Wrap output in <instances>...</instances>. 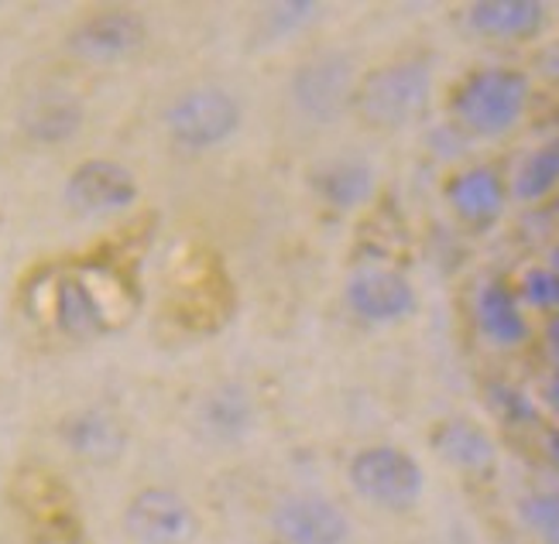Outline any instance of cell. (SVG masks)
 Returning <instances> with one entry per match:
<instances>
[{"label":"cell","instance_id":"obj_7","mask_svg":"<svg viewBox=\"0 0 559 544\" xmlns=\"http://www.w3.org/2000/svg\"><path fill=\"white\" fill-rule=\"evenodd\" d=\"M240 100L224 86H197L176 96L165 110V131L186 152H210L240 128Z\"/></svg>","mask_w":559,"mask_h":544},{"label":"cell","instance_id":"obj_12","mask_svg":"<svg viewBox=\"0 0 559 544\" xmlns=\"http://www.w3.org/2000/svg\"><path fill=\"white\" fill-rule=\"evenodd\" d=\"M124 528L138 544H186L197 521L176 489L144 486L124 507Z\"/></svg>","mask_w":559,"mask_h":544},{"label":"cell","instance_id":"obj_15","mask_svg":"<svg viewBox=\"0 0 559 544\" xmlns=\"http://www.w3.org/2000/svg\"><path fill=\"white\" fill-rule=\"evenodd\" d=\"M447 203L467 222H491L504 209V182L498 171L471 165L460 168L447 182Z\"/></svg>","mask_w":559,"mask_h":544},{"label":"cell","instance_id":"obj_18","mask_svg":"<svg viewBox=\"0 0 559 544\" xmlns=\"http://www.w3.org/2000/svg\"><path fill=\"white\" fill-rule=\"evenodd\" d=\"M474 315H477V329L488 336L495 346H519L528 336L522 305L504 285H484L474 299Z\"/></svg>","mask_w":559,"mask_h":544},{"label":"cell","instance_id":"obj_4","mask_svg":"<svg viewBox=\"0 0 559 544\" xmlns=\"http://www.w3.org/2000/svg\"><path fill=\"white\" fill-rule=\"evenodd\" d=\"M432 93V72L423 59H399L378 65L368 76H360L354 93V110L364 123L381 131L405 128L416 120Z\"/></svg>","mask_w":559,"mask_h":544},{"label":"cell","instance_id":"obj_2","mask_svg":"<svg viewBox=\"0 0 559 544\" xmlns=\"http://www.w3.org/2000/svg\"><path fill=\"white\" fill-rule=\"evenodd\" d=\"M0 504L21 544H90L83 497L56 462L17 459L4 476Z\"/></svg>","mask_w":559,"mask_h":544},{"label":"cell","instance_id":"obj_14","mask_svg":"<svg viewBox=\"0 0 559 544\" xmlns=\"http://www.w3.org/2000/svg\"><path fill=\"white\" fill-rule=\"evenodd\" d=\"M546 8L539 0H480L467 8L471 32L495 38V41H515L528 38L543 28Z\"/></svg>","mask_w":559,"mask_h":544},{"label":"cell","instance_id":"obj_11","mask_svg":"<svg viewBox=\"0 0 559 544\" xmlns=\"http://www.w3.org/2000/svg\"><path fill=\"white\" fill-rule=\"evenodd\" d=\"M278 544H347L350 521L333 500L316 493H292L272 510Z\"/></svg>","mask_w":559,"mask_h":544},{"label":"cell","instance_id":"obj_9","mask_svg":"<svg viewBox=\"0 0 559 544\" xmlns=\"http://www.w3.org/2000/svg\"><path fill=\"white\" fill-rule=\"evenodd\" d=\"M66 206L80 216H128L138 206V179L114 158H83L62 182Z\"/></svg>","mask_w":559,"mask_h":544},{"label":"cell","instance_id":"obj_8","mask_svg":"<svg viewBox=\"0 0 559 544\" xmlns=\"http://www.w3.org/2000/svg\"><path fill=\"white\" fill-rule=\"evenodd\" d=\"M350 486L384 510H405L419 504L426 473L402 445H368L350 459Z\"/></svg>","mask_w":559,"mask_h":544},{"label":"cell","instance_id":"obj_6","mask_svg":"<svg viewBox=\"0 0 559 544\" xmlns=\"http://www.w3.org/2000/svg\"><path fill=\"white\" fill-rule=\"evenodd\" d=\"M148 41V24L128 4L83 8L66 32V52L86 65H117Z\"/></svg>","mask_w":559,"mask_h":544},{"label":"cell","instance_id":"obj_20","mask_svg":"<svg viewBox=\"0 0 559 544\" xmlns=\"http://www.w3.org/2000/svg\"><path fill=\"white\" fill-rule=\"evenodd\" d=\"M556 185H559V137L546 141L522 161L519 176H515V195L532 203V200L549 195Z\"/></svg>","mask_w":559,"mask_h":544},{"label":"cell","instance_id":"obj_25","mask_svg":"<svg viewBox=\"0 0 559 544\" xmlns=\"http://www.w3.org/2000/svg\"><path fill=\"white\" fill-rule=\"evenodd\" d=\"M552 398H556V404H559V380H556V387H552Z\"/></svg>","mask_w":559,"mask_h":544},{"label":"cell","instance_id":"obj_16","mask_svg":"<svg viewBox=\"0 0 559 544\" xmlns=\"http://www.w3.org/2000/svg\"><path fill=\"white\" fill-rule=\"evenodd\" d=\"M83 120L86 113L80 100H72L66 93H48L38 96L35 104H28V110L21 117V131L38 147H59L80 134Z\"/></svg>","mask_w":559,"mask_h":544},{"label":"cell","instance_id":"obj_23","mask_svg":"<svg viewBox=\"0 0 559 544\" xmlns=\"http://www.w3.org/2000/svg\"><path fill=\"white\" fill-rule=\"evenodd\" d=\"M522 299L532 309H559V270L556 267H532L522 278Z\"/></svg>","mask_w":559,"mask_h":544},{"label":"cell","instance_id":"obj_17","mask_svg":"<svg viewBox=\"0 0 559 544\" xmlns=\"http://www.w3.org/2000/svg\"><path fill=\"white\" fill-rule=\"evenodd\" d=\"M62 442L76 456L104 462L124 449V432H120L117 418L104 408H83L62 422Z\"/></svg>","mask_w":559,"mask_h":544},{"label":"cell","instance_id":"obj_22","mask_svg":"<svg viewBox=\"0 0 559 544\" xmlns=\"http://www.w3.org/2000/svg\"><path fill=\"white\" fill-rule=\"evenodd\" d=\"M519 513H522V524L543 537L546 544H559V497L552 493H532L519 504Z\"/></svg>","mask_w":559,"mask_h":544},{"label":"cell","instance_id":"obj_24","mask_svg":"<svg viewBox=\"0 0 559 544\" xmlns=\"http://www.w3.org/2000/svg\"><path fill=\"white\" fill-rule=\"evenodd\" d=\"M549 452H552V459L559 462V432H556V435L549 438Z\"/></svg>","mask_w":559,"mask_h":544},{"label":"cell","instance_id":"obj_26","mask_svg":"<svg viewBox=\"0 0 559 544\" xmlns=\"http://www.w3.org/2000/svg\"><path fill=\"white\" fill-rule=\"evenodd\" d=\"M556 270H559V251H556Z\"/></svg>","mask_w":559,"mask_h":544},{"label":"cell","instance_id":"obj_27","mask_svg":"<svg viewBox=\"0 0 559 544\" xmlns=\"http://www.w3.org/2000/svg\"><path fill=\"white\" fill-rule=\"evenodd\" d=\"M0 222H4V213H0Z\"/></svg>","mask_w":559,"mask_h":544},{"label":"cell","instance_id":"obj_10","mask_svg":"<svg viewBox=\"0 0 559 544\" xmlns=\"http://www.w3.org/2000/svg\"><path fill=\"white\" fill-rule=\"evenodd\" d=\"M344 294L357 318L378 323V326L402 323V318L416 309V288H412V281L395 267H378V264L357 267Z\"/></svg>","mask_w":559,"mask_h":544},{"label":"cell","instance_id":"obj_21","mask_svg":"<svg viewBox=\"0 0 559 544\" xmlns=\"http://www.w3.org/2000/svg\"><path fill=\"white\" fill-rule=\"evenodd\" d=\"M371 189H374V176L360 161H340L320 179V192L333 206H360L371 195Z\"/></svg>","mask_w":559,"mask_h":544},{"label":"cell","instance_id":"obj_5","mask_svg":"<svg viewBox=\"0 0 559 544\" xmlns=\"http://www.w3.org/2000/svg\"><path fill=\"white\" fill-rule=\"evenodd\" d=\"M528 107V80L519 69L491 65L471 72L453 93V117L477 137H498L512 131Z\"/></svg>","mask_w":559,"mask_h":544},{"label":"cell","instance_id":"obj_3","mask_svg":"<svg viewBox=\"0 0 559 544\" xmlns=\"http://www.w3.org/2000/svg\"><path fill=\"white\" fill-rule=\"evenodd\" d=\"M230 302L234 294L221 257L200 243H186L162 270L155 323L173 336H203L224 323Z\"/></svg>","mask_w":559,"mask_h":544},{"label":"cell","instance_id":"obj_1","mask_svg":"<svg viewBox=\"0 0 559 544\" xmlns=\"http://www.w3.org/2000/svg\"><path fill=\"white\" fill-rule=\"evenodd\" d=\"M158 213L134 209L110 219L80 246L21 264L8 291L11 323L38 350H83L128 333L148 305V264Z\"/></svg>","mask_w":559,"mask_h":544},{"label":"cell","instance_id":"obj_13","mask_svg":"<svg viewBox=\"0 0 559 544\" xmlns=\"http://www.w3.org/2000/svg\"><path fill=\"white\" fill-rule=\"evenodd\" d=\"M357 76L354 65L347 59H316L299 69L296 76V104L312 113V117H333L336 110H344V104L354 107V93H357Z\"/></svg>","mask_w":559,"mask_h":544},{"label":"cell","instance_id":"obj_19","mask_svg":"<svg viewBox=\"0 0 559 544\" xmlns=\"http://www.w3.org/2000/svg\"><path fill=\"white\" fill-rule=\"evenodd\" d=\"M436 452H440L450 466L464 469V473H484L495 462V442L474 422L453 418L440 432H436Z\"/></svg>","mask_w":559,"mask_h":544}]
</instances>
